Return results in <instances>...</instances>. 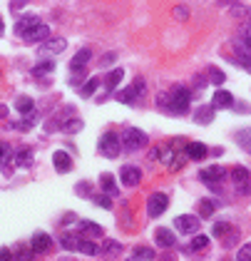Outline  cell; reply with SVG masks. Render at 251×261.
I'll list each match as a JSON object with an SVG mask.
<instances>
[{
  "mask_svg": "<svg viewBox=\"0 0 251 261\" xmlns=\"http://www.w3.org/2000/svg\"><path fill=\"white\" fill-rule=\"evenodd\" d=\"M189 100H191V92H189L187 87H172V90H167V92H162V95L157 97V105H159L164 112L187 115Z\"/></svg>",
  "mask_w": 251,
  "mask_h": 261,
  "instance_id": "obj_1",
  "label": "cell"
},
{
  "mask_svg": "<svg viewBox=\"0 0 251 261\" xmlns=\"http://www.w3.org/2000/svg\"><path fill=\"white\" fill-rule=\"evenodd\" d=\"M120 152H122V139H120V134L105 132V134L100 137V154L107 157V159H117Z\"/></svg>",
  "mask_w": 251,
  "mask_h": 261,
  "instance_id": "obj_2",
  "label": "cell"
},
{
  "mask_svg": "<svg viewBox=\"0 0 251 261\" xmlns=\"http://www.w3.org/2000/svg\"><path fill=\"white\" fill-rule=\"evenodd\" d=\"M120 139H122V149L125 152H137V149H144L147 147V134L142 130H137V127H129L120 134Z\"/></svg>",
  "mask_w": 251,
  "mask_h": 261,
  "instance_id": "obj_3",
  "label": "cell"
},
{
  "mask_svg": "<svg viewBox=\"0 0 251 261\" xmlns=\"http://www.w3.org/2000/svg\"><path fill=\"white\" fill-rule=\"evenodd\" d=\"M142 95H144V80H142V77H137V80H134L127 90H122V92L117 95V100H120V102H125V105H134Z\"/></svg>",
  "mask_w": 251,
  "mask_h": 261,
  "instance_id": "obj_4",
  "label": "cell"
},
{
  "mask_svg": "<svg viewBox=\"0 0 251 261\" xmlns=\"http://www.w3.org/2000/svg\"><path fill=\"white\" fill-rule=\"evenodd\" d=\"M174 229L182 231V234H196L199 231V216H191V214H182L174 219Z\"/></svg>",
  "mask_w": 251,
  "mask_h": 261,
  "instance_id": "obj_5",
  "label": "cell"
},
{
  "mask_svg": "<svg viewBox=\"0 0 251 261\" xmlns=\"http://www.w3.org/2000/svg\"><path fill=\"white\" fill-rule=\"evenodd\" d=\"M167 204H169L167 194L157 192V194L149 196V201H147V214H149V216H162V214H164V209H167Z\"/></svg>",
  "mask_w": 251,
  "mask_h": 261,
  "instance_id": "obj_6",
  "label": "cell"
},
{
  "mask_svg": "<svg viewBox=\"0 0 251 261\" xmlns=\"http://www.w3.org/2000/svg\"><path fill=\"white\" fill-rule=\"evenodd\" d=\"M231 179L239 184V194H249L251 192V172L244 167H234L231 169Z\"/></svg>",
  "mask_w": 251,
  "mask_h": 261,
  "instance_id": "obj_7",
  "label": "cell"
},
{
  "mask_svg": "<svg viewBox=\"0 0 251 261\" xmlns=\"http://www.w3.org/2000/svg\"><path fill=\"white\" fill-rule=\"evenodd\" d=\"M224 177H226V169L219 167V164H211V167H206V169L199 172V179H201L204 184H216V182H221Z\"/></svg>",
  "mask_w": 251,
  "mask_h": 261,
  "instance_id": "obj_8",
  "label": "cell"
},
{
  "mask_svg": "<svg viewBox=\"0 0 251 261\" xmlns=\"http://www.w3.org/2000/svg\"><path fill=\"white\" fill-rule=\"evenodd\" d=\"M142 182V169L134 164H125L122 167V184L125 187H137Z\"/></svg>",
  "mask_w": 251,
  "mask_h": 261,
  "instance_id": "obj_9",
  "label": "cell"
},
{
  "mask_svg": "<svg viewBox=\"0 0 251 261\" xmlns=\"http://www.w3.org/2000/svg\"><path fill=\"white\" fill-rule=\"evenodd\" d=\"M15 110L23 115V117H28V120H38V112H35V102H33V97H18V102H15Z\"/></svg>",
  "mask_w": 251,
  "mask_h": 261,
  "instance_id": "obj_10",
  "label": "cell"
},
{
  "mask_svg": "<svg viewBox=\"0 0 251 261\" xmlns=\"http://www.w3.org/2000/svg\"><path fill=\"white\" fill-rule=\"evenodd\" d=\"M30 249H33L35 254H48V251L53 249V239H50L48 234H35V236L30 239Z\"/></svg>",
  "mask_w": 251,
  "mask_h": 261,
  "instance_id": "obj_11",
  "label": "cell"
},
{
  "mask_svg": "<svg viewBox=\"0 0 251 261\" xmlns=\"http://www.w3.org/2000/svg\"><path fill=\"white\" fill-rule=\"evenodd\" d=\"M38 23H40L38 15H23V18L18 20V25H15V35H18V38H25Z\"/></svg>",
  "mask_w": 251,
  "mask_h": 261,
  "instance_id": "obj_12",
  "label": "cell"
},
{
  "mask_svg": "<svg viewBox=\"0 0 251 261\" xmlns=\"http://www.w3.org/2000/svg\"><path fill=\"white\" fill-rule=\"evenodd\" d=\"M50 38V28L48 25H43V23H38L23 40H28V43H43V40H48Z\"/></svg>",
  "mask_w": 251,
  "mask_h": 261,
  "instance_id": "obj_13",
  "label": "cell"
},
{
  "mask_svg": "<svg viewBox=\"0 0 251 261\" xmlns=\"http://www.w3.org/2000/svg\"><path fill=\"white\" fill-rule=\"evenodd\" d=\"M65 48H67V40L65 38H48L45 43H43V53H48V55H60Z\"/></svg>",
  "mask_w": 251,
  "mask_h": 261,
  "instance_id": "obj_14",
  "label": "cell"
},
{
  "mask_svg": "<svg viewBox=\"0 0 251 261\" xmlns=\"http://www.w3.org/2000/svg\"><path fill=\"white\" fill-rule=\"evenodd\" d=\"M184 152H187L189 159H194V162H201V159L209 154V149H206L201 142H189L187 147H184Z\"/></svg>",
  "mask_w": 251,
  "mask_h": 261,
  "instance_id": "obj_15",
  "label": "cell"
},
{
  "mask_svg": "<svg viewBox=\"0 0 251 261\" xmlns=\"http://www.w3.org/2000/svg\"><path fill=\"white\" fill-rule=\"evenodd\" d=\"M53 162H55V169L65 174V172H70L72 169V159H70V154L65 152V149H58L55 154H53Z\"/></svg>",
  "mask_w": 251,
  "mask_h": 261,
  "instance_id": "obj_16",
  "label": "cell"
},
{
  "mask_svg": "<svg viewBox=\"0 0 251 261\" xmlns=\"http://www.w3.org/2000/svg\"><path fill=\"white\" fill-rule=\"evenodd\" d=\"M100 187H102V192L110 196H117L120 194V189H117V179L110 174V172H105L102 177H100Z\"/></svg>",
  "mask_w": 251,
  "mask_h": 261,
  "instance_id": "obj_17",
  "label": "cell"
},
{
  "mask_svg": "<svg viewBox=\"0 0 251 261\" xmlns=\"http://www.w3.org/2000/svg\"><path fill=\"white\" fill-rule=\"evenodd\" d=\"M80 231L85 234V236H102V226L97 224V221H90V219H82L80 221Z\"/></svg>",
  "mask_w": 251,
  "mask_h": 261,
  "instance_id": "obj_18",
  "label": "cell"
},
{
  "mask_svg": "<svg viewBox=\"0 0 251 261\" xmlns=\"http://www.w3.org/2000/svg\"><path fill=\"white\" fill-rule=\"evenodd\" d=\"M157 244L164 249H172L177 244V236L172 234V229H157Z\"/></svg>",
  "mask_w": 251,
  "mask_h": 261,
  "instance_id": "obj_19",
  "label": "cell"
},
{
  "mask_svg": "<svg viewBox=\"0 0 251 261\" xmlns=\"http://www.w3.org/2000/svg\"><path fill=\"white\" fill-rule=\"evenodd\" d=\"M33 149L30 147H20L18 149V154H15V164H20V167H33Z\"/></svg>",
  "mask_w": 251,
  "mask_h": 261,
  "instance_id": "obj_20",
  "label": "cell"
},
{
  "mask_svg": "<svg viewBox=\"0 0 251 261\" xmlns=\"http://www.w3.org/2000/svg\"><path fill=\"white\" fill-rule=\"evenodd\" d=\"M231 105H234L231 92H226V90H216L214 92V107H231Z\"/></svg>",
  "mask_w": 251,
  "mask_h": 261,
  "instance_id": "obj_21",
  "label": "cell"
},
{
  "mask_svg": "<svg viewBox=\"0 0 251 261\" xmlns=\"http://www.w3.org/2000/svg\"><path fill=\"white\" fill-rule=\"evenodd\" d=\"M122 77H125V70H122V67H117V70L107 72V77H105V85H107V90H115V87L122 82Z\"/></svg>",
  "mask_w": 251,
  "mask_h": 261,
  "instance_id": "obj_22",
  "label": "cell"
},
{
  "mask_svg": "<svg viewBox=\"0 0 251 261\" xmlns=\"http://www.w3.org/2000/svg\"><path fill=\"white\" fill-rule=\"evenodd\" d=\"M90 60H92V50H90V48H82V50H80V53L72 58L70 67H85Z\"/></svg>",
  "mask_w": 251,
  "mask_h": 261,
  "instance_id": "obj_23",
  "label": "cell"
},
{
  "mask_svg": "<svg viewBox=\"0 0 251 261\" xmlns=\"http://www.w3.org/2000/svg\"><path fill=\"white\" fill-rule=\"evenodd\" d=\"M80 236L77 234H63L60 236V244H63V249H67V251H77L80 249Z\"/></svg>",
  "mask_w": 251,
  "mask_h": 261,
  "instance_id": "obj_24",
  "label": "cell"
},
{
  "mask_svg": "<svg viewBox=\"0 0 251 261\" xmlns=\"http://www.w3.org/2000/svg\"><path fill=\"white\" fill-rule=\"evenodd\" d=\"M211 120H214V110L211 107H199L194 112V122H199V125H209Z\"/></svg>",
  "mask_w": 251,
  "mask_h": 261,
  "instance_id": "obj_25",
  "label": "cell"
},
{
  "mask_svg": "<svg viewBox=\"0 0 251 261\" xmlns=\"http://www.w3.org/2000/svg\"><path fill=\"white\" fill-rule=\"evenodd\" d=\"M214 211H216V201H211V199H201V201H199V216L209 219Z\"/></svg>",
  "mask_w": 251,
  "mask_h": 261,
  "instance_id": "obj_26",
  "label": "cell"
},
{
  "mask_svg": "<svg viewBox=\"0 0 251 261\" xmlns=\"http://www.w3.org/2000/svg\"><path fill=\"white\" fill-rule=\"evenodd\" d=\"M97 87H100V77H92V80H87V82L82 85L80 95H82V97H92V95L97 92Z\"/></svg>",
  "mask_w": 251,
  "mask_h": 261,
  "instance_id": "obj_27",
  "label": "cell"
},
{
  "mask_svg": "<svg viewBox=\"0 0 251 261\" xmlns=\"http://www.w3.org/2000/svg\"><path fill=\"white\" fill-rule=\"evenodd\" d=\"M50 70H55V63H53V60H43V63H38V65L33 67V75H35V77H43V75H48Z\"/></svg>",
  "mask_w": 251,
  "mask_h": 261,
  "instance_id": "obj_28",
  "label": "cell"
},
{
  "mask_svg": "<svg viewBox=\"0 0 251 261\" xmlns=\"http://www.w3.org/2000/svg\"><path fill=\"white\" fill-rule=\"evenodd\" d=\"M236 142L244 147V152L251 154V130H239L236 132Z\"/></svg>",
  "mask_w": 251,
  "mask_h": 261,
  "instance_id": "obj_29",
  "label": "cell"
},
{
  "mask_svg": "<svg viewBox=\"0 0 251 261\" xmlns=\"http://www.w3.org/2000/svg\"><path fill=\"white\" fill-rule=\"evenodd\" d=\"M209 80L214 82V85H224V80H226V75L219 70V67H209Z\"/></svg>",
  "mask_w": 251,
  "mask_h": 261,
  "instance_id": "obj_30",
  "label": "cell"
},
{
  "mask_svg": "<svg viewBox=\"0 0 251 261\" xmlns=\"http://www.w3.org/2000/svg\"><path fill=\"white\" fill-rule=\"evenodd\" d=\"M154 249H147V246H139L137 251H132V259H154Z\"/></svg>",
  "mask_w": 251,
  "mask_h": 261,
  "instance_id": "obj_31",
  "label": "cell"
},
{
  "mask_svg": "<svg viewBox=\"0 0 251 261\" xmlns=\"http://www.w3.org/2000/svg\"><path fill=\"white\" fill-rule=\"evenodd\" d=\"M206 244H209V236H194L187 249H189V251H199V249H204Z\"/></svg>",
  "mask_w": 251,
  "mask_h": 261,
  "instance_id": "obj_32",
  "label": "cell"
},
{
  "mask_svg": "<svg viewBox=\"0 0 251 261\" xmlns=\"http://www.w3.org/2000/svg\"><path fill=\"white\" fill-rule=\"evenodd\" d=\"M120 249H122V244H120V241H112V239H110V241L105 244V249H102V251H105L107 256H117V254H120Z\"/></svg>",
  "mask_w": 251,
  "mask_h": 261,
  "instance_id": "obj_33",
  "label": "cell"
},
{
  "mask_svg": "<svg viewBox=\"0 0 251 261\" xmlns=\"http://www.w3.org/2000/svg\"><path fill=\"white\" fill-rule=\"evenodd\" d=\"M77 251H82L87 256H95L97 254V246H95V241H80V249Z\"/></svg>",
  "mask_w": 251,
  "mask_h": 261,
  "instance_id": "obj_34",
  "label": "cell"
},
{
  "mask_svg": "<svg viewBox=\"0 0 251 261\" xmlns=\"http://www.w3.org/2000/svg\"><path fill=\"white\" fill-rule=\"evenodd\" d=\"M63 130L70 132V134H72V132H80L82 130V120H67V122L63 125Z\"/></svg>",
  "mask_w": 251,
  "mask_h": 261,
  "instance_id": "obj_35",
  "label": "cell"
},
{
  "mask_svg": "<svg viewBox=\"0 0 251 261\" xmlns=\"http://www.w3.org/2000/svg\"><path fill=\"white\" fill-rule=\"evenodd\" d=\"M226 231H229V224L219 221V224H214V229H211V236H224Z\"/></svg>",
  "mask_w": 251,
  "mask_h": 261,
  "instance_id": "obj_36",
  "label": "cell"
},
{
  "mask_svg": "<svg viewBox=\"0 0 251 261\" xmlns=\"http://www.w3.org/2000/svg\"><path fill=\"white\" fill-rule=\"evenodd\" d=\"M92 199H95L100 206H105V209H110V206H112V196H110V194H97V196H92Z\"/></svg>",
  "mask_w": 251,
  "mask_h": 261,
  "instance_id": "obj_37",
  "label": "cell"
},
{
  "mask_svg": "<svg viewBox=\"0 0 251 261\" xmlns=\"http://www.w3.org/2000/svg\"><path fill=\"white\" fill-rule=\"evenodd\" d=\"M174 18H177V20H187L189 10L184 8V5H177V8H174Z\"/></svg>",
  "mask_w": 251,
  "mask_h": 261,
  "instance_id": "obj_38",
  "label": "cell"
},
{
  "mask_svg": "<svg viewBox=\"0 0 251 261\" xmlns=\"http://www.w3.org/2000/svg\"><path fill=\"white\" fill-rule=\"evenodd\" d=\"M236 259H239V261H249V259H251V244L241 246V251L236 254Z\"/></svg>",
  "mask_w": 251,
  "mask_h": 261,
  "instance_id": "obj_39",
  "label": "cell"
},
{
  "mask_svg": "<svg viewBox=\"0 0 251 261\" xmlns=\"http://www.w3.org/2000/svg\"><path fill=\"white\" fill-rule=\"evenodd\" d=\"M58 127H60V120H50V122L45 125V132H50V134H53V132H58Z\"/></svg>",
  "mask_w": 251,
  "mask_h": 261,
  "instance_id": "obj_40",
  "label": "cell"
},
{
  "mask_svg": "<svg viewBox=\"0 0 251 261\" xmlns=\"http://www.w3.org/2000/svg\"><path fill=\"white\" fill-rule=\"evenodd\" d=\"M115 60H117V55H115V53H107V55H105V58H102L100 63H102V65H112Z\"/></svg>",
  "mask_w": 251,
  "mask_h": 261,
  "instance_id": "obj_41",
  "label": "cell"
},
{
  "mask_svg": "<svg viewBox=\"0 0 251 261\" xmlns=\"http://www.w3.org/2000/svg\"><path fill=\"white\" fill-rule=\"evenodd\" d=\"M239 60H241V65L246 67V72H249V75H251V58H249V55H241Z\"/></svg>",
  "mask_w": 251,
  "mask_h": 261,
  "instance_id": "obj_42",
  "label": "cell"
},
{
  "mask_svg": "<svg viewBox=\"0 0 251 261\" xmlns=\"http://www.w3.org/2000/svg\"><path fill=\"white\" fill-rule=\"evenodd\" d=\"M244 48H246V53H251V35H244Z\"/></svg>",
  "mask_w": 251,
  "mask_h": 261,
  "instance_id": "obj_43",
  "label": "cell"
},
{
  "mask_svg": "<svg viewBox=\"0 0 251 261\" xmlns=\"http://www.w3.org/2000/svg\"><path fill=\"white\" fill-rule=\"evenodd\" d=\"M10 256H13V254H10L8 249H0V259H10Z\"/></svg>",
  "mask_w": 251,
  "mask_h": 261,
  "instance_id": "obj_44",
  "label": "cell"
},
{
  "mask_svg": "<svg viewBox=\"0 0 251 261\" xmlns=\"http://www.w3.org/2000/svg\"><path fill=\"white\" fill-rule=\"evenodd\" d=\"M5 33V25H3V18H0V35Z\"/></svg>",
  "mask_w": 251,
  "mask_h": 261,
  "instance_id": "obj_45",
  "label": "cell"
},
{
  "mask_svg": "<svg viewBox=\"0 0 251 261\" xmlns=\"http://www.w3.org/2000/svg\"><path fill=\"white\" fill-rule=\"evenodd\" d=\"M246 35H251V15H249V28H246Z\"/></svg>",
  "mask_w": 251,
  "mask_h": 261,
  "instance_id": "obj_46",
  "label": "cell"
},
{
  "mask_svg": "<svg viewBox=\"0 0 251 261\" xmlns=\"http://www.w3.org/2000/svg\"><path fill=\"white\" fill-rule=\"evenodd\" d=\"M0 117H5V107L3 105H0Z\"/></svg>",
  "mask_w": 251,
  "mask_h": 261,
  "instance_id": "obj_47",
  "label": "cell"
},
{
  "mask_svg": "<svg viewBox=\"0 0 251 261\" xmlns=\"http://www.w3.org/2000/svg\"><path fill=\"white\" fill-rule=\"evenodd\" d=\"M20 3H25V0H20Z\"/></svg>",
  "mask_w": 251,
  "mask_h": 261,
  "instance_id": "obj_48",
  "label": "cell"
}]
</instances>
